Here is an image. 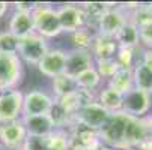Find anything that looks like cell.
Returning a JSON list of instances; mask_svg holds the SVG:
<instances>
[{"mask_svg": "<svg viewBox=\"0 0 152 150\" xmlns=\"http://www.w3.org/2000/svg\"><path fill=\"white\" fill-rule=\"evenodd\" d=\"M131 150H140V149H131Z\"/></svg>", "mask_w": 152, "mask_h": 150, "instance_id": "34", "label": "cell"}, {"mask_svg": "<svg viewBox=\"0 0 152 150\" xmlns=\"http://www.w3.org/2000/svg\"><path fill=\"white\" fill-rule=\"evenodd\" d=\"M75 83H77V87H78V89L95 93V90L101 86L102 80H101L99 74L96 72V69H95V66H94V68H91V69H86L84 72L78 74V75L75 77Z\"/></svg>", "mask_w": 152, "mask_h": 150, "instance_id": "24", "label": "cell"}, {"mask_svg": "<svg viewBox=\"0 0 152 150\" xmlns=\"http://www.w3.org/2000/svg\"><path fill=\"white\" fill-rule=\"evenodd\" d=\"M122 99H124V95L113 90L112 87H108V86H104L96 95L98 104L102 105L110 114L122 111Z\"/></svg>", "mask_w": 152, "mask_h": 150, "instance_id": "20", "label": "cell"}, {"mask_svg": "<svg viewBox=\"0 0 152 150\" xmlns=\"http://www.w3.org/2000/svg\"><path fill=\"white\" fill-rule=\"evenodd\" d=\"M68 132L69 150H99L102 147L99 134L96 129L80 123H74Z\"/></svg>", "mask_w": 152, "mask_h": 150, "instance_id": "5", "label": "cell"}, {"mask_svg": "<svg viewBox=\"0 0 152 150\" xmlns=\"http://www.w3.org/2000/svg\"><path fill=\"white\" fill-rule=\"evenodd\" d=\"M119 45L113 36H104V35H94L91 53L95 60H107V59H115L118 54Z\"/></svg>", "mask_w": 152, "mask_h": 150, "instance_id": "16", "label": "cell"}, {"mask_svg": "<svg viewBox=\"0 0 152 150\" xmlns=\"http://www.w3.org/2000/svg\"><path fill=\"white\" fill-rule=\"evenodd\" d=\"M0 126H2V122H0Z\"/></svg>", "mask_w": 152, "mask_h": 150, "instance_id": "35", "label": "cell"}, {"mask_svg": "<svg viewBox=\"0 0 152 150\" xmlns=\"http://www.w3.org/2000/svg\"><path fill=\"white\" fill-rule=\"evenodd\" d=\"M18 38L14 36L9 30L0 32V51L8 54H17L18 51Z\"/></svg>", "mask_w": 152, "mask_h": 150, "instance_id": "28", "label": "cell"}, {"mask_svg": "<svg viewBox=\"0 0 152 150\" xmlns=\"http://www.w3.org/2000/svg\"><path fill=\"white\" fill-rule=\"evenodd\" d=\"M65 63H66V50L50 48L47 51V54L36 65V68L44 77L53 80V78L65 74Z\"/></svg>", "mask_w": 152, "mask_h": 150, "instance_id": "12", "label": "cell"}, {"mask_svg": "<svg viewBox=\"0 0 152 150\" xmlns=\"http://www.w3.org/2000/svg\"><path fill=\"white\" fill-rule=\"evenodd\" d=\"M139 48V47H137ZM137 48H119L116 54V62L119 63L121 68H134L140 62V57L136 54Z\"/></svg>", "mask_w": 152, "mask_h": 150, "instance_id": "27", "label": "cell"}, {"mask_svg": "<svg viewBox=\"0 0 152 150\" xmlns=\"http://www.w3.org/2000/svg\"><path fill=\"white\" fill-rule=\"evenodd\" d=\"M9 3L8 2H0V20H2L6 14H8V11H9Z\"/></svg>", "mask_w": 152, "mask_h": 150, "instance_id": "33", "label": "cell"}, {"mask_svg": "<svg viewBox=\"0 0 152 150\" xmlns=\"http://www.w3.org/2000/svg\"><path fill=\"white\" fill-rule=\"evenodd\" d=\"M29 137H50L56 128L48 114L44 116H32V117H21Z\"/></svg>", "mask_w": 152, "mask_h": 150, "instance_id": "17", "label": "cell"}, {"mask_svg": "<svg viewBox=\"0 0 152 150\" xmlns=\"http://www.w3.org/2000/svg\"><path fill=\"white\" fill-rule=\"evenodd\" d=\"M95 66V59L91 51L84 50H66V63H65V74L75 78L78 74L84 72Z\"/></svg>", "mask_w": 152, "mask_h": 150, "instance_id": "14", "label": "cell"}, {"mask_svg": "<svg viewBox=\"0 0 152 150\" xmlns=\"http://www.w3.org/2000/svg\"><path fill=\"white\" fill-rule=\"evenodd\" d=\"M128 20V14L122 6H112L95 26V33L104 36H116L121 27Z\"/></svg>", "mask_w": 152, "mask_h": 150, "instance_id": "13", "label": "cell"}, {"mask_svg": "<svg viewBox=\"0 0 152 150\" xmlns=\"http://www.w3.org/2000/svg\"><path fill=\"white\" fill-rule=\"evenodd\" d=\"M77 89L78 87H77L75 78H72L66 74H62V75L51 80V90H53L54 99H60V98L66 96L69 93H74Z\"/></svg>", "mask_w": 152, "mask_h": 150, "instance_id": "23", "label": "cell"}, {"mask_svg": "<svg viewBox=\"0 0 152 150\" xmlns=\"http://www.w3.org/2000/svg\"><path fill=\"white\" fill-rule=\"evenodd\" d=\"M54 104L53 95L44 90H30L24 93L23 99V116L21 117H32V116H44L48 114Z\"/></svg>", "mask_w": 152, "mask_h": 150, "instance_id": "8", "label": "cell"}, {"mask_svg": "<svg viewBox=\"0 0 152 150\" xmlns=\"http://www.w3.org/2000/svg\"><path fill=\"white\" fill-rule=\"evenodd\" d=\"M95 32L89 27H83L78 29L77 32L69 35V42L72 45V50H84V51H91L92 47V41H94Z\"/></svg>", "mask_w": 152, "mask_h": 150, "instance_id": "25", "label": "cell"}, {"mask_svg": "<svg viewBox=\"0 0 152 150\" xmlns=\"http://www.w3.org/2000/svg\"><path fill=\"white\" fill-rule=\"evenodd\" d=\"M119 63L116 59H107V60H95V69L99 74L101 80H110L118 71H119Z\"/></svg>", "mask_w": 152, "mask_h": 150, "instance_id": "26", "label": "cell"}, {"mask_svg": "<svg viewBox=\"0 0 152 150\" xmlns=\"http://www.w3.org/2000/svg\"><path fill=\"white\" fill-rule=\"evenodd\" d=\"M24 66L17 54H8L0 51V93L11 89H17L23 81Z\"/></svg>", "mask_w": 152, "mask_h": 150, "instance_id": "3", "label": "cell"}, {"mask_svg": "<svg viewBox=\"0 0 152 150\" xmlns=\"http://www.w3.org/2000/svg\"><path fill=\"white\" fill-rule=\"evenodd\" d=\"M108 87L119 92L121 95L128 93L131 89H134V74L131 68H119V71L107 81Z\"/></svg>", "mask_w": 152, "mask_h": 150, "instance_id": "19", "label": "cell"}, {"mask_svg": "<svg viewBox=\"0 0 152 150\" xmlns=\"http://www.w3.org/2000/svg\"><path fill=\"white\" fill-rule=\"evenodd\" d=\"M48 50H50L48 41L45 38L39 36L38 33H32V35L21 38L18 41L17 56L20 57V60L23 63L36 66L41 62V59L47 54Z\"/></svg>", "mask_w": 152, "mask_h": 150, "instance_id": "4", "label": "cell"}, {"mask_svg": "<svg viewBox=\"0 0 152 150\" xmlns=\"http://www.w3.org/2000/svg\"><path fill=\"white\" fill-rule=\"evenodd\" d=\"M24 93L18 89H11L0 93V122L9 123L23 116Z\"/></svg>", "mask_w": 152, "mask_h": 150, "instance_id": "7", "label": "cell"}, {"mask_svg": "<svg viewBox=\"0 0 152 150\" xmlns=\"http://www.w3.org/2000/svg\"><path fill=\"white\" fill-rule=\"evenodd\" d=\"M110 117V113H108L102 105L98 104V101H92L88 105H84L83 108L75 114L74 117V123H80L84 125L88 128H92V129L99 131L102 125L108 120Z\"/></svg>", "mask_w": 152, "mask_h": 150, "instance_id": "11", "label": "cell"}, {"mask_svg": "<svg viewBox=\"0 0 152 150\" xmlns=\"http://www.w3.org/2000/svg\"><path fill=\"white\" fill-rule=\"evenodd\" d=\"M98 134L105 147L113 150H131L137 149L149 137V129L145 119H137L119 111L110 114Z\"/></svg>", "mask_w": 152, "mask_h": 150, "instance_id": "1", "label": "cell"}, {"mask_svg": "<svg viewBox=\"0 0 152 150\" xmlns=\"http://www.w3.org/2000/svg\"><path fill=\"white\" fill-rule=\"evenodd\" d=\"M119 48H137L140 47L139 42V27L131 20H126L125 24L121 27V30L115 36Z\"/></svg>", "mask_w": 152, "mask_h": 150, "instance_id": "18", "label": "cell"}, {"mask_svg": "<svg viewBox=\"0 0 152 150\" xmlns=\"http://www.w3.org/2000/svg\"><path fill=\"white\" fill-rule=\"evenodd\" d=\"M80 6L84 11L86 18H88V27L95 32L96 23L102 18V15L110 9L113 5L112 3H102V2H91V3L86 2V3H81Z\"/></svg>", "mask_w": 152, "mask_h": 150, "instance_id": "22", "label": "cell"}, {"mask_svg": "<svg viewBox=\"0 0 152 150\" xmlns=\"http://www.w3.org/2000/svg\"><path fill=\"white\" fill-rule=\"evenodd\" d=\"M48 149V137H29L26 138L23 147L20 150H47Z\"/></svg>", "mask_w": 152, "mask_h": 150, "instance_id": "30", "label": "cell"}, {"mask_svg": "<svg viewBox=\"0 0 152 150\" xmlns=\"http://www.w3.org/2000/svg\"><path fill=\"white\" fill-rule=\"evenodd\" d=\"M47 150H69L68 132L66 131H54L48 137V149Z\"/></svg>", "mask_w": 152, "mask_h": 150, "instance_id": "29", "label": "cell"}, {"mask_svg": "<svg viewBox=\"0 0 152 150\" xmlns=\"http://www.w3.org/2000/svg\"><path fill=\"white\" fill-rule=\"evenodd\" d=\"M151 107H152V96L149 93H146L145 90L134 87L128 93L124 95L122 111L133 117L145 119L151 110Z\"/></svg>", "mask_w": 152, "mask_h": 150, "instance_id": "6", "label": "cell"}, {"mask_svg": "<svg viewBox=\"0 0 152 150\" xmlns=\"http://www.w3.org/2000/svg\"><path fill=\"white\" fill-rule=\"evenodd\" d=\"M35 6H36V3H23V2H17V3H14V9L15 11H29V12H33V9H35Z\"/></svg>", "mask_w": 152, "mask_h": 150, "instance_id": "32", "label": "cell"}, {"mask_svg": "<svg viewBox=\"0 0 152 150\" xmlns=\"http://www.w3.org/2000/svg\"><path fill=\"white\" fill-rule=\"evenodd\" d=\"M57 15L60 21L62 33H74L78 29L88 27V18H86L84 11L81 9L80 5H62L57 8Z\"/></svg>", "mask_w": 152, "mask_h": 150, "instance_id": "9", "label": "cell"}, {"mask_svg": "<svg viewBox=\"0 0 152 150\" xmlns=\"http://www.w3.org/2000/svg\"><path fill=\"white\" fill-rule=\"evenodd\" d=\"M134 74V87L145 90L152 96V65L139 62L133 68Z\"/></svg>", "mask_w": 152, "mask_h": 150, "instance_id": "21", "label": "cell"}, {"mask_svg": "<svg viewBox=\"0 0 152 150\" xmlns=\"http://www.w3.org/2000/svg\"><path fill=\"white\" fill-rule=\"evenodd\" d=\"M32 14H33V23H35V33L45 38L47 41L62 35L57 8L47 3H36Z\"/></svg>", "mask_w": 152, "mask_h": 150, "instance_id": "2", "label": "cell"}, {"mask_svg": "<svg viewBox=\"0 0 152 150\" xmlns=\"http://www.w3.org/2000/svg\"><path fill=\"white\" fill-rule=\"evenodd\" d=\"M139 27V42L145 50H152V21L137 26Z\"/></svg>", "mask_w": 152, "mask_h": 150, "instance_id": "31", "label": "cell"}, {"mask_svg": "<svg viewBox=\"0 0 152 150\" xmlns=\"http://www.w3.org/2000/svg\"><path fill=\"white\" fill-rule=\"evenodd\" d=\"M27 138V132L21 119L0 126V146L8 150H20Z\"/></svg>", "mask_w": 152, "mask_h": 150, "instance_id": "10", "label": "cell"}, {"mask_svg": "<svg viewBox=\"0 0 152 150\" xmlns=\"http://www.w3.org/2000/svg\"><path fill=\"white\" fill-rule=\"evenodd\" d=\"M8 30L18 39L35 33L33 14L29 11H12L8 23Z\"/></svg>", "mask_w": 152, "mask_h": 150, "instance_id": "15", "label": "cell"}]
</instances>
